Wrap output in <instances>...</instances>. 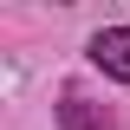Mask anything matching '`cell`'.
<instances>
[{
	"label": "cell",
	"mask_w": 130,
	"mask_h": 130,
	"mask_svg": "<svg viewBox=\"0 0 130 130\" xmlns=\"http://www.w3.org/2000/svg\"><path fill=\"white\" fill-rule=\"evenodd\" d=\"M91 65L104 72V78H124L130 85V26H104L91 39Z\"/></svg>",
	"instance_id": "6da1fadb"
},
{
	"label": "cell",
	"mask_w": 130,
	"mask_h": 130,
	"mask_svg": "<svg viewBox=\"0 0 130 130\" xmlns=\"http://www.w3.org/2000/svg\"><path fill=\"white\" fill-rule=\"evenodd\" d=\"M59 124H65V130H124L111 111H98L91 98H78V91H65V98H59Z\"/></svg>",
	"instance_id": "7a4b0ae2"
}]
</instances>
